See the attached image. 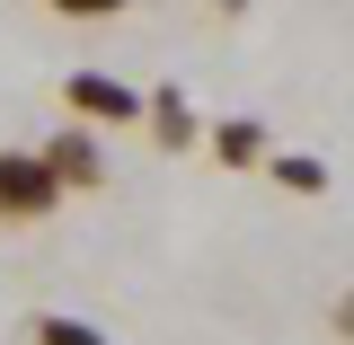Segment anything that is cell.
Segmentation results:
<instances>
[{"label":"cell","mask_w":354,"mask_h":345,"mask_svg":"<svg viewBox=\"0 0 354 345\" xmlns=\"http://www.w3.org/2000/svg\"><path fill=\"white\" fill-rule=\"evenodd\" d=\"M62 204H71V195L44 177V160H36V151H0V221H9V230H27V221H53Z\"/></svg>","instance_id":"1"},{"label":"cell","mask_w":354,"mask_h":345,"mask_svg":"<svg viewBox=\"0 0 354 345\" xmlns=\"http://www.w3.org/2000/svg\"><path fill=\"white\" fill-rule=\"evenodd\" d=\"M62 106H71L80 124H142V88L106 80V71H71V80H62Z\"/></svg>","instance_id":"2"},{"label":"cell","mask_w":354,"mask_h":345,"mask_svg":"<svg viewBox=\"0 0 354 345\" xmlns=\"http://www.w3.org/2000/svg\"><path fill=\"white\" fill-rule=\"evenodd\" d=\"M36 160H44V177H53L62 195H97V186H106V151H97L80 124L53 133V142H36Z\"/></svg>","instance_id":"3"},{"label":"cell","mask_w":354,"mask_h":345,"mask_svg":"<svg viewBox=\"0 0 354 345\" xmlns=\"http://www.w3.org/2000/svg\"><path fill=\"white\" fill-rule=\"evenodd\" d=\"M142 124H151V142H160V151H195V106H186V97H177V88H160V97H142Z\"/></svg>","instance_id":"4"},{"label":"cell","mask_w":354,"mask_h":345,"mask_svg":"<svg viewBox=\"0 0 354 345\" xmlns=\"http://www.w3.org/2000/svg\"><path fill=\"white\" fill-rule=\"evenodd\" d=\"M213 160H221V169H257V160H266V124H257V115H221V124H213Z\"/></svg>","instance_id":"5"},{"label":"cell","mask_w":354,"mask_h":345,"mask_svg":"<svg viewBox=\"0 0 354 345\" xmlns=\"http://www.w3.org/2000/svg\"><path fill=\"white\" fill-rule=\"evenodd\" d=\"M257 169L274 177L283 195H328V160H310V151H266Z\"/></svg>","instance_id":"6"},{"label":"cell","mask_w":354,"mask_h":345,"mask_svg":"<svg viewBox=\"0 0 354 345\" xmlns=\"http://www.w3.org/2000/svg\"><path fill=\"white\" fill-rule=\"evenodd\" d=\"M36 345H106V328H88V319H71V310H44Z\"/></svg>","instance_id":"7"},{"label":"cell","mask_w":354,"mask_h":345,"mask_svg":"<svg viewBox=\"0 0 354 345\" xmlns=\"http://www.w3.org/2000/svg\"><path fill=\"white\" fill-rule=\"evenodd\" d=\"M44 9H53V18H124L133 0H44Z\"/></svg>","instance_id":"8"},{"label":"cell","mask_w":354,"mask_h":345,"mask_svg":"<svg viewBox=\"0 0 354 345\" xmlns=\"http://www.w3.org/2000/svg\"><path fill=\"white\" fill-rule=\"evenodd\" d=\"M213 9H230V18H239V9H248V0H213Z\"/></svg>","instance_id":"9"}]
</instances>
